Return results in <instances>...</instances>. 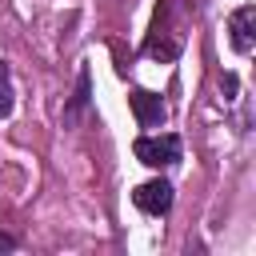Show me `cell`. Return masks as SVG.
Returning <instances> with one entry per match:
<instances>
[{
  "label": "cell",
  "mask_w": 256,
  "mask_h": 256,
  "mask_svg": "<svg viewBox=\"0 0 256 256\" xmlns=\"http://www.w3.org/2000/svg\"><path fill=\"white\" fill-rule=\"evenodd\" d=\"M172 12H176V0H160L156 12H152V28L140 44V52L148 60H160V64H172L180 52H184V32H176L172 24Z\"/></svg>",
  "instance_id": "obj_1"
},
{
  "label": "cell",
  "mask_w": 256,
  "mask_h": 256,
  "mask_svg": "<svg viewBox=\"0 0 256 256\" xmlns=\"http://www.w3.org/2000/svg\"><path fill=\"white\" fill-rule=\"evenodd\" d=\"M132 152H136V160L140 164H148V168H172V164H180V156H184V144H180V136L176 132H144V136H136V144H132Z\"/></svg>",
  "instance_id": "obj_2"
},
{
  "label": "cell",
  "mask_w": 256,
  "mask_h": 256,
  "mask_svg": "<svg viewBox=\"0 0 256 256\" xmlns=\"http://www.w3.org/2000/svg\"><path fill=\"white\" fill-rule=\"evenodd\" d=\"M132 204H136L144 216H168V212H172V204H176V188H172L164 176L144 180V184H136Z\"/></svg>",
  "instance_id": "obj_3"
},
{
  "label": "cell",
  "mask_w": 256,
  "mask_h": 256,
  "mask_svg": "<svg viewBox=\"0 0 256 256\" xmlns=\"http://www.w3.org/2000/svg\"><path fill=\"white\" fill-rule=\"evenodd\" d=\"M228 44L236 56H252L256 48V4H240L228 16Z\"/></svg>",
  "instance_id": "obj_4"
},
{
  "label": "cell",
  "mask_w": 256,
  "mask_h": 256,
  "mask_svg": "<svg viewBox=\"0 0 256 256\" xmlns=\"http://www.w3.org/2000/svg\"><path fill=\"white\" fill-rule=\"evenodd\" d=\"M128 108H132V116H136V124H140V128H160V124H164V116H168L164 96H160V92H148V88H132Z\"/></svg>",
  "instance_id": "obj_5"
},
{
  "label": "cell",
  "mask_w": 256,
  "mask_h": 256,
  "mask_svg": "<svg viewBox=\"0 0 256 256\" xmlns=\"http://www.w3.org/2000/svg\"><path fill=\"white\" fill-rule=\"evenodd\" d=\"M88 104H92V72L80 68V76H76V92H72V100H68L64 112H60L64 128H76V124L88 116Z\"/></svg>",
  "instance_id": "obj_6"
},
{
  "label": "cell",
  "mask_w": 256,
  "mask_h": 256,
  "mask_svg": "<svg viewBox=\"0 0 256 256\" xmlns=\"http://www.w3.org/2000/svg\"><path fill=\"white\" fill-rule=\"evenodd\" d=\"M16 108V88H12V68L8 60H0V120H8Z\"/></svg>",
  "instance_id": "obj_7"
},
{
  "label": "cell",
  "mask_w": 256,
  "mask_h": 256,
  "mask_svg": "<svg viewBox=\"0 0 256 256\" xmlns=\"http://www.w3.org/2000/svg\"><path fill=\"white\" fill-rule=\"evenodd\" d=\"M16 248V236L12 232H0V252H12Z\"/></svg>",
  "instance_id": "obj_8"
}]
</instances>
